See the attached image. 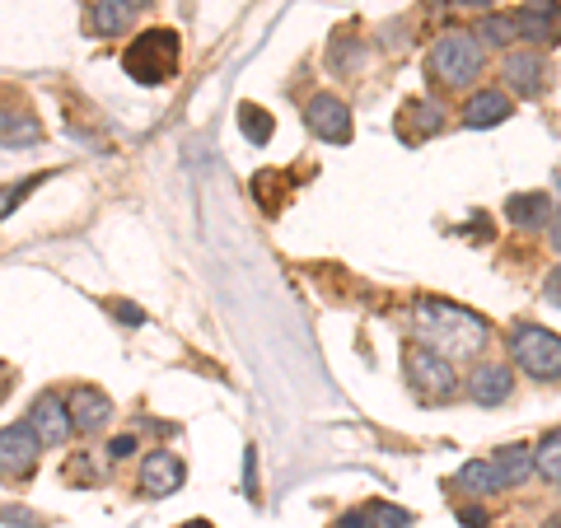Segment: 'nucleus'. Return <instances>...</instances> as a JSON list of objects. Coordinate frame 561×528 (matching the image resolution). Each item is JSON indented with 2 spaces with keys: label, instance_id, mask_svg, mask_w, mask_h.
<instances>
[{
  "label": "nucleus",
  "instance_id": "1",
  "mask_svg": "<svg viewBox=\"0 0 561 528\" xmlns=\"http://www.w3.org/2000/svg\"><path fill=\"white\" fill-rule=\"evenodd\" d=\"M412 319L440 356H468V351H482L491 342V328H486L482 313L449 305V299H416Z\"/></svg>",
  "mask_w": 561,
  "mask_h": 528
},
{
  "label": "nucleus",
  "instance_id": "2",
  "mask_svg": "<svg viewBox=\"0 0 561 528\" xmlns=\"http://www.w3.org/2000/svg\"><path fill=\"white\" fill-rule=\"evenodd\" d=\"M122 70L136 84H164L179 70V33L173 28H146L140 38L122 51Z\"/></svg>",
  "mask_w": 561,
  "mask_h": 528
},
{
  "label": "nucleus",
  "instance_id": "3",
  "mask_svg": "<svg viewBox=\"0 0 561 528\" xmlns=\"http://www.w3.org/2000/svg\"><path fill=\"white\" fill-rule=\"evenodd\" d=\"M486 66V51H482V38L478 33H445L440 43L431 47V61L426 70L449 90H463L468 80H478Z\"/></svg>",
  "mask_w": 561,
  "mask_h": 528
},
{
  "label": "nucleus",
  "instance_id": "4",
  "mask_svg": "<svg viewBox=\"0 0 561 528\" xmlns=\"http://www.w3.org/2000/svg\"><path fill=\"white\" fill-rule=\"evenodd\" d=\"M511 356L519 360L524 375L534 379H561V337L538 323H515L511 328Z\"/></svg>",
  "mask_w": 561,
  "mask_h": 528
},
{
  "label": "nucleus",
  "instance_id": "5",
  "mask_svg": "<svg viewBox=\"0 0 561 528\" xmlns=\"http://www.w3.org/2000/svg\"><path fill=\"white\" fill-rule=\"evenodd\" d=\"M408 379L416 383V393L421 398H454L459 393V375H454V365L449 356H440L435 346H408Z\"/></svg>",
  "mask_w": 561,
  "mask_h": 528
},
{
  "label": "nucleus",
  "instance_id": "6",
  "mask_svg": "<svg viewBox=\"0 0 561 528\" xmlns=\"http://www.w3.org/2000/svg\"><path fill=\"white\" fill-rule=\"evenodd\" d=\"M38 454H43V439L33 435L28 421H14V426L0 431V478L5 482H20L38 468Z\"/></svg>",
  "mask_w": 561,
  "mask_h": 528
},
{
  "label": "nucleus",
  "instance_id": "7",
  "mask_svg": "<svg viewBox=\"0 0 561 528\" xmlns=\"http://www.w3.org/2000/svg\"><path fill=\"white\" fill-rule=\"evenodd\" d=\"M515 33L519 43H538V47L561 43V5L557 0H524L515 10Z\"/></svg>",
  "mask_w": 561,
  "mask_h": 528
},
{
  "label": "nucleus",
  "instance_id": "8",
  "mask_svg": "<svg viewBox=\"0 0 561 528\" xmlns=\"http://www.w3.org/2000/svg\"><path fill=\"white\" fill-rule=\"evenodd\" d=\"M28 426H33V435H38L43 445H66V439L76 435V416H70L66 398L43 393L38 402H33V412H28Z\"/></svg>",
  "mask_w": 561,
  "mask_h": 528
},
{
  "label": "nucleus",
  "instance_id": "9",
  "mask_svg": "<svg viewBox=\"0 0 561 528\" xmlns=\"http://www.w3.org/2000/svg\"><path fill=\"white\" fill-rule=\"evenodd\" d=\"M305 117H309V127H313V136H319V140H332V146H346V140H351V108L337 94L309 99Z\"/></svg>",
  "mask_w": 561,
  "mask_h": 528
},
{
  "label": "nucleus",
  "instance_id": "10",
  "mask_svg": "<svg viewBox=\"0 0 561 528\" xmlns=\"http://www.w3.org/2000/svg\"><path fill=\"white\" fill-rule=\"evenodd\" d=\"M187 478V468L179 454H169V449H154L146 454V463H140V491L146 496H169V491H179Z\"/></svg>",
  "mask_w": 561,
  "mask_h": 528
},
{
  "label": "nucleus",
  "instance_id": "11",
  "mask_svg": "<svg viewBox=\"0 0 561 528\" xmlns=\"http://www.w3.org/2000/svg\"><path fill=\"white\" fill-rule=\"evenodd\" d=\"M501 80H511V90L524 94V99H538L548 90V61L538 51H511L501 66Z\"/></svg>",
  "mask_w": 561,
  "mask_h": 528
},
{
  "label": "nucleus",
  "instance_id": "12",
  "mask_svg": "<svg viewBox=\"0 0 561 528\" xmlns=\"http://www.w3.org/2000/svg\"><path fill=\"white\" fill-rule=\"evenodd\" d=\"M511 389H515V379L505 365H478L468 375V398L478 402V408H501V402L511 398Z\"/></svg>",
  "mask_w": 561,
  "mask_h": 528
},
{
  "label": "nucleus",
  "instance_id": "13",
  "mask_svg": "<svg viewBox=\"0 0 561 528\" xmlns=\"http://www.w3.org/2000/svg\"><path fill=\"white\" fill-rule=\"evenodd\" d=\"M505 220L515 230H542V225H552V192H519V197L505 202Z\"/></svg>",
  "mask_w": 561,
  "mask_h": 528
},
{
  "label": "nucleus",
  "instance_id": "14",
  "mask_svg": "<svg viewBox=\"0 0 561 528\" xmlns=\"http://www.w3.org/2000/svg\"><path fill=\"white\" fill-rule=\"evenodd\" d=\"M70 416H76V431L94 435L113 421V402L103 393H94V389H76V398H70Z\"/></svg>",
  "mask_w": 561,
  "mask_h": 528
},
{
  "label": "nucleus",
  "instance_id": "15",
  "mask_svg": "<svg viewBox=\"0 0 561 528\" xmlns=\"http://www.w3.org/2000/svg\"><path fill=\"white\" fill-rule=\"evenodd\" d=\"M511 117V99H505L501 90H482V94H472L468 99V108H463V122L472 131H486V127H496V122Z\"/></svg>",
  "mask_w": 561,
  "mask_h": 528
},
{
  "label": "nucleus",
  "instance_id": "16",
  "mask_svg": "<svg viewBox=\"0 0 561 528\" xmlns=\"http://www.w3.org/2000/svg\"><path fill=\"white\" fill-rule=\"evenodd\" d=\"M491 468H496L501 486H519V482H529L538 459H534V449H524V445H505V449L491 454Z\"/></svg>",
  "mask_w": 561,
  "mask_h": 528
},
{
  "label": "nucleus",
  "instance_id": "17",
  "mask_svg": "<svg viewBox=\"0 0 561 528\" xmlns=\"http://www.w3.org/2000/svg\"><path fill=\"white\" fill-rule=\"evenodd\" d=\"M131 10L127 0H94L90 10V33H99V38H113V33H127L131 28Z\"/></svg>",
  "mask_w": 561,
  "mask_h": 528
},
{
  "label": "nucleus",
  "instance_id": "18",
  "mask_svg": "<svg viewBox=\"0 0 561 528\" xmlns=\"http://www.w3.org/2000/svg\"><path fill=\"white\" fill-rule=\"evenodd\" d=\"M454 482H459L468 496H496V491H505L501 486V478H496V468H491V459H472V463H463L459 472H454Z\"/></svg>",
  "mask_w": 561,
  "mask_h": 528
},
{
  "label": "nucleus",
  "instance_id": "19",
  "mask_svg": "<svg viewBox=\"0 0 561 528\" xmlns=\"http://www.w3.org/2000/svg\"><path fill=\"white\" fill-rule=\"evenodd\" d=\"M478 38L482 47H505V43H515L519 33H515V14H486V20L478 24Z\"/></svg>",
  "mask_w": 561,
  "mask_h": 528
},
{
  "label": "nucleus",
  "instance_id": "20",
  "mask_svg": "<svg viewBox=\"0 0 561 528\" xmlns=\"http://www.w3.org/2000/svg\"><path fill=\"white\" fill-rule=\"evenodd\" d=\"M239 131L253 140V146H267L272 140V117L257 108V103H239Z\"/></svg>",
  "mask_w": 561,
  "mask_h": 528
},
{
  "label": "nucleus",
  "instance_id": "21",
  "mask_svg": "<svg viewBox=\"0 0 561 528\" xmlns=\"http://www.w3.org/2000/svg\"><path fill=\"white\" fill-rule=\"evenodd\" d=\"M534 459H538V472L548 482H561V426L552 435H542V445L534 449Z\"/></svg>",
  "mask_w": 561,
  "mask_h": 528
},
{
  "label": "nucleus",
  "instance_id": "22",
  "mask_svg": "<svg viewBox=\"0 0 561 528\" xmlns=\"http://www.w3.org/2000/svg\"><path fill=\"white\" fill-rule=\"evenodd\" d=\"M365 528H412V515L389 501H375V505H365Z\"/></svg>",
  "mask_w": 561,
  "mask_h": 528
},
{
  "label": "nucleus",
  "instance_id": "23",
  "mask_svg": "<svg viewBox=\"0 0 561 528\" xmlns=\"http://www.w3.org/2000/svg\"><path fill=\"white\" fill-rule=\"evenodd\" d=\"M408 117H416L421 131H440V108L435 103H408Z\"/></svg>",
  "mask_w": 561,
  "mask_h": 528
},
{
  "label": "nucleus",
  "instance_id": "24",
  "mask_svg": "<svg viewBox=\"0 0 561 528\" xmlns=\"http://www.w3.org/2000/svg\"><path fill=\"white\" fill-rule=\"evenodd\" d=\"M459 524H463V528H486L491 519H486L482 505H463V509H459Z\"/></svg>",
  "mask_w": 561,
  "mask_h": 528
},
{
  "label": "nucleus",
  "instance_id": "25",
  "mask_svg": "<svg viewBox=\"0 0 561 528\" xmlns=\"http://www.w3.org/2000/svg\"><path fill=\"white\" fill-rule=\"evenodd\" d=\"M542 299H548L552 309H561V267H552V276L542 280Z\"/></svg>",
  "mask_w": 561,
  "mask_h": 528
},
{
  "label": "nucleus",
  "instance_id": "26",
  "mask_svg": "<svg viewBox=\"0 0 561 528\" xmlns=\"http://www.w3.org/2000/svg\"><path fill=\"white\" fill-rule=\"evenodd\" d=\"M131 454H136V435H117L108 445V459H131Z\"/></svg>",
  "mask_w": 561,
  "mask_h": 528
},
{
  "label": "nucleus",
  "instance_id": "27",
  "mask_svg": "<svg viewBox=\"0 0 561 528\" xmlns=\"http://www.w3.org/2000/svg\"><path fill=\"white\" fill-rule=\"evenodd\" d=\"M548 239H552V249L561 253V210H557V216H552V234H548Z\"/></svg>",
  "mask_w": 561,
  "mask_h": 528
},
{
  "label": "nucleus",
  "instance_id": "28",
  "mask_svg": "<svg viewBox=\"0 0 561 528\" xmlns=\"http://www.w3.org/2000/svg\"><path fill=\"white\" fill-rule=\"evenodd\" d=\"M459 10H482V5H491V0H454Z\"/></svg>",
  "mask_w": 561,
  "mask_h": 528
},
{
  "label": "nucleus",
  "instance_id": "29",
  "mask_svg": "<svg viewBox=\"0 0 561 528\" xmlns=\"http://www.w3.org/2000/svg\"><path fill=\"white\" fill-rule=\"evenodd\" d=\"M127 5H136V10H140V5H150V0H127Z\"/></svg>",
  "mask_w": 561,
  "mask_h": 528
},
{
  "label": "nucleus",
  "instance_id": "30",
  "mask_svg": "<svg viewBox=\"0 0 561 528\" xmlns=\"http://www.w3.org/2000/svg\"><path fill=\"white\" fill-rule=\"evenodd\" d=\"M183 528H210V524H202V519H197V524H183Z\"/></svg>",
  "mask_w": 561,
  "mask_h": 528
},
{
  "label": "nucleus",
  "instance_id": "31",
  "mask_svg": "<svg viewBox=\"0 0 561 528\" xmlns=\"http://www.w3.org/2000/svg\"><path fill=\"white\" fill-rule=\"evenodd\" d=\"M548 528H561V519H552V524H548Z\"/></svg>",
  "mask_w": 561,
  "mask_h": 528
}]
</instances>
